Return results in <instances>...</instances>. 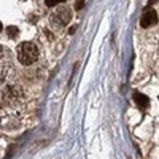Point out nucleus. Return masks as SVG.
I'll list each match as a JSON object with an SVG mask.
<instances>
[{
  "label": "nucleus",
  "mask_w": 159,
  "mask_h": 159,
  "mask_svg": "<svg viewBox=\"0 0 159 159\" xmlns=\"http://www.w3.org/2000/svg\"><path fill=\"white\" fill-rule=\"evenodd\" d=\"M38 59V48L30 43V41H24L18 48V60L24 65H30Z\"/></svg>",
  "instance_id": "1"
},
{
  "label": "nucleus",
  "mask_w": 159,
  "mask_h": 159,
  "mask_svg": "<svg viewBox=\"0 0 159 159\" xmlns=\"http://www.w3.org/2000/svg\"><path fill=\"white\" fill-rule=\"evenodd\" d=\"M72 19V11L67 5H57V8L50 15V21L54 27H62Z\"/></svg>",
  "instance_id": "2"
},
{
  "label": "nucleus",
  "mask_w": 159,
  "mask_h": 159,
  "mask_svg": "<svg viewBox=\"0 0 159 159\" xmlns=\"http://www.w3.org/2000/svg\"><path fill=\"white\" fill-rule=\"evenodd\" d=\"M21 95V89L19 86L15 85H10L3 89V94H2V102H10V100H15Z\"/></svg>",
  "instance_id": "3"
},
{
  "label": "nucleus",
  "mask_w": 159,
  "mask_h": 159,
  "mask_svg": "<svg viewBox=\"0 0 159 159\" xmlns=\"http://www.w3.org/2000/svg\"><path fill=\"white\" fill-rule=\"evenodd\" d=\"M157 22V13L154 10H147L143 13V16L140 19V24L142 27H151Z\"/></svg>",
  "instance_id": "4"
},
{
  "label": "nucleus",
  "mask_w": 159,
  "mask_h": 159,
  "mask_svg": "<svg viewBox=\"0 0 159 159\" xmlns=\"http://www.w3.org/2000/svg\"><path fill=\"white\" fill-rule=\"evenodd\" d=\"M134 102H135V105L140 107V108H147L148 103H150V100H148L147 95H143V94H140V92H135V94H134Z\"/></svg>",
  "instance_id": "5"
},
{
  "label": "nucleus",
  "mask_w": 159,
  "mask_h": 159,
  "mask_svg": "<svg viewBox=\"0 0 159 159\" xmlns=\"http://www.w3.org/2000/svg\"><path fill=\"white\" fill-rule=\"evenodd\" d=\"M6 33H8V37H10V38H15L18 33H19V30H18V27L10 26V27H6Z\"/></svg>",
  "instance_id": "6"
},
{
  "label": "nucleus",
  "mask_w": 159,
  "mask_h": 159,
  "mask_svg": "<svg viewBox=\"0 0 159 159\" xmlns=\"http://www.w3.org/2000/svg\"><path fill=\"white\" fill-rule=\"evenodd\" d=\"M64 0H45V3L48 5V6H56V5H59V3H62Z\"/></svg>",
  "instance_id": "7"
},
{
  "label": "nucleus",
  "mask_w": 159,
  "mask_h": 159,
  "mask_svg": "<svg viewBox=\"0 0 159 159\" xmlns=\"http://www.w3.org/2000/svg\"><path fill=\"white\" fill-rule=\"evenodd\" d=\"M85 6V0H75V10H81Z\"/></svg>",
  "instance_id": "8"
},
{
  "label": "nucleus",
  "mask_w": 159,
  "mask_h": 159,
  "mask_svg": "<svg viewBox=\"0 0 159 159\" xmlns=\"http://www.w3.org/2000/svg\"><path fill=\"white\" fill-rule=\"evenodd\" d=\"M77 29H78L77 26H72V27H70V30H68V33H70V35H73V33L77 32Z\"/></svg>",
  "instance_id": "9"
}]
</instances>
